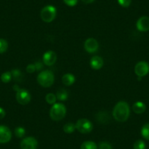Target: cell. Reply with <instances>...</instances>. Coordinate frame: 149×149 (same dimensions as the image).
Masks as SVG:
<instances>
[{"label":"cell","mask_w":149,"mask_h":149,"mask_svg":"<svg viewBox=\"0 0 149 149\" xmlns=\"http://www.w3.org/2000/svg\"><path fill=\"white\" fill-rule=\"evenodd\" d=\"M118 2L123 8H128L131 5L132 0H118Z\"/></svg>","instance_id":"obj_28"},{"label":"cell","mask_w":149,"mask_h":149,"mask_svg":"<svg viewBox=\"0 0 149 149\" xmlns=\"http://www.w3.org/2000/svg\"><path fill=\"white\" fill-rule=\"evenodd\" d=\"M38 142L34 137H27L23 139L21 143V149H37Z\"/></svg>","instance_id":"obj_8"},{"label":"cell","mask_w":149,"mask_h":149,"mask_svg":"<svg viewBox=\"0 0 149 149\" xmlns=\"http://www.w3.org/2000/svg\"><path fill=\"white\" fill-rule=\"evenodd\" d=\"M75 129H76L75 128V125L72 123H67L63 127V130L67 134H71L74 131Z\"/></svg>","instance_id":"obj_20"},{"label":"cell","mask_w":149,"mask_h":149,"mask_svg":"<svg viewBox=\"0 0 149 149\" xmlns=\"http://www.w3.org/2000/svg\"><path fill=\"white\" fill-rule=\"evenodd\" d=\"M75 81V77L71 73H67V74H64L62 77V83L65 86H71Z\"/></svg>","instance_id":"obj_16"},{"label":"cell","mask_w":149,"mask_h":149,"mask_svg":"<svg viewBox=\"0 0 149 149\" xmlns=\"http://www.w3.org/2000/svg\"><path fill=\"white\" fill-rule=\"evenodd\" d=\"M5 115H6L5 110L2 107H0V119H2V118H5Z\"/></svg>","instance_id":"obj_32"},{"label":"cell","mask_w":149,"mask_h":149,"mask_svg":"<svg viewBox=\"0 0 149 149\" xmlns=\"http://www.w3.org/2000/svg\"><path fill=\"white\" fill-rule=\"evenodd\" d=\"M57 60V56L53 51H48L43 55V63L47 66H52Z\"/></svg>","instance_id":"obj_11"},{"label":"cell","mask_w":149,"mask_h":149,"mask_svg":"<svg viewBox=\"0 0 149 149\" xmlns=\"http://www.w3.org/2000/svg\"><path fill=\"white\" fill-rule=\"evenodd\" d=\"M56 16V8L53 5H47L44 7L40 13V17L45 23H51Z\"/></svg>","instance_id":"obj_4"},{"label":"cell","mask_w":149,"mask_h":149,"mask_svg":"<svg viewBox=\"0 0 149 149\" xmlns=\"http://www.w3.org/2000/svg\"><path fill=\"white\" fill-rule=\"evenodd\" d=\"M84 48L88 53L92 54L98 50L99 43L94 38H88L84 42Z\"/></svg>","instance_id":"obj_10"},{"label":"cell","mask_w":149,"mask_h":149,"mask_svg":"<svg viewBox=\"0 0 149 149\" xmlns=\"http://www.w3.org/2000/svg\"><path fill=\"white\" fill-rule=\"evenodd\" d=\"M97 145L93 141H85L81 144V149H97Z\"/></svg>","instance_id":"obj_19"},{"label":"cell","mask_w":149,"mask_h":149,"mask_svg":"<svg viewBox=\"0 0 149 149\" xmlns=\"http://www.w3.org/2000/svg\"><path fill=\"white\" fill-rule=\"evenodd\" d=\"M12 78L13 77L11 72H5L2 73V75H1V81L3 83H5V84L9 83Z\"/></svg>","instance_id":"obj_21"},{"label":"cell","mask_w":149,"mask_h":149,"mask_svg":"<svg viewBox=\"0 0 149 149\" xmlns=\"http://www.w3.org/2000/svg\"><path fill=\"white\" fill-rule=\"evenodd\" d=\"M26 71L29 73H33L36 71V67L34 64H30L26 67Z\"/></svg>","instance_id":"obj_30"},{"label":"cell","mask_w":149,"mask_h":149,"mask_svg":"<svg viewBox=\"0 0 149 149\" xmlns=\"http://www.w3.org/2000/svg\"><path fill=\"white\" fill-rule=\"evenodd\" d=\"M90 65H91V68L94 69V70H100L104 65V61L100 56H95L92 57L90 60Z\"/></svg>","instance_id":"obj_13"},{"label":"cell","mask_w":149,"mask_h":149,"mask_svg":"<svg viewBox=\"0 0 149 149\" xmlns=\"http://www.w3.org/2000/svg\"><path fill=\"white\" fill-rule=\"evenodd\" d=\"M15 134L17 137H23L26 134V130L24 127H18L17 128L15 129Z\"/></svg>","instance_id":"obj_24"},{"label":"cell","mask_w":149,"mask_h":149,"mask_svg":"<svg viewBox=\"0 0 149 149\" xmlns=\"http://www.w3.org/2000/svg\"><path fill=\"white\" fill-rule=\"evenodd\" d=\"M67 110L66 107L61 103L54 104L50 109V117L54 121H60L65 117Z\"/></svg>","instance_id":"obj_2"},{"label":"cell","mask_w":149,"mask_h":149,"mask_svg":"<svg viewBox=\"0 0 149 149\" xmlns=\"http://www.w3.org/2000/svg\"><path fill=\"white\" fill-rule=\"evenodd\" d=\"M137 29L140 31H147L149 30V17L142 16L137 20L136 24Z\"/></svg>","instance_id":"obj_12"},{"label":"cell","mask_w":149,"mask_h":149,"mask_svg":"<svg viewBox=\"0 0 149 149\" xmlns=\"http://www.w3.org/2000/svg\"><path fill=\"white\" fill-rule=\"evenodd\" d=\"M56 100V96L55 94H52V93H49V94H48L45 96V100H46V102L49 104H52L53 105L54 104H55Z\"/></svg>","instance_id":"obj_23"},{"label":"cell","mask_w":149,"mask_h":149,"mask_svg":"<svg viewBox=\"0 0 149 149\" xmlns=\"http://www.w3.org/2000/svg\"><path fill=\"white\" fill-rule=\"evenodd\" d=\"M130 106L128 103L124 101L118 102L113 110V116L118 122L126 121L130 117Z\"/></svg>","instance_id":"obj_1"},{"label":"cell","mask_w":149,"mask_h":149,"mask_svg":"<svg viewBox=\"0 0 149 149\" xmlns=\"http://www.w3.org/2000/svg\"><path fill=\"white\" fill-rule=\"evenodd\" d=\"M96 120L100 124H108L110 121V116L109 113L106 111H100L96 115Z\"/></svg>","instance_id":"obj_14"},{"label":"cell","mask_w":149,"mask_h":149,"mask_svg":"<svg viewBox=\"0 0 149 149\" xmlns=\"http://www.w3.org/2000/svg\"><path fill=\"white\" fill-rule=\"evenodd\" d=\"M132 110L133 111L137 114L143 113L146 110V105L145 104V103L143 102H136L133 104Z\"/></svg>","instance_id":"obj_15"},{"label":"cell","mask_w":149,"mask_h":149,"mask_svg":"<svg viewBox=\"0 0 149 149\" xmlns=\"http://www.w3.org/2000/svg\"><path fill=\"white\" fill-rule=\"evenodd\" d=\"M34 65H35L36 70H37V71H40V70H41L43 68V64H42V63L40 62V61H37V62H36L35 64H34Z\"/></svg>","instance_id":"obj_31"},{"label":"cell","mask_w":149,"mask_h":149,"mask_svg":"<svg viewBox=\"0 0 149 149\" xmlns=\"http://www.w3.org/2000/svg\"><path fill=\"white\" fill-rule=\"evenodd\" d=\"M146 143L142 140H137L133 145V148L134 149H146Z\"/></svg>","instance_id":"obj_25"},{"label":"cell","mask_w":149,"mask_h":149,"mask_svg":"<svg viewBox=\"0 0 149 149\" xmlns=\"http://www.w3.org/2000/svg\"><path fill=\"white\" fill-rule=\"evenodd\" d=\"M141 134L143 138L146 140H149V123L146 124L142 127L141 129Z\"/></svg>","instance_id":"obj_22"},{"label":"cell","mask_w":149,"mask_h":149,"mask_svg":"<svg viewBox=\"0 0 149 149\" xmlns=\"http://www.w3.org/2000/svg\"><path fill=\"white\" fill-rule=\"evenodd\" d=\"M64 3L70 7H74L77 5L78 0H63Z\"/></svg>","instance_id":"obj_29"},{"label":"cell","mask_w":149,"mask_h":149,"mask_svg":"<svg viewBox=\"0 0 149 149\" xmlns=\"http://www.w3.org/2000/svg\"><path fill=\"white\" fill-rule=\"evenodd\" d=\"M11 74H12V77L15 81H18V82H21V81H23V78H24V75H23V73L20 71L18 69H14L11 71Z\"/></svg>","instance_id":"obj_18"},{"label":"cell","mask_w":149,"mask_h":149,"mask_svg":"<svg viewBox=\"0 0 149 149\" xmlns=\"http://www.w3.org/2000/svg\"><path fill=\"white\" fill-rule=\"evenodd\" d=\"M75 128L82 134H88L93 130V124L89 120L86 118H81L77 121Z\"/></svg>","instance_id":"obj_5"},{"label":"cell","mask_w":149,"mask_h":149,"mask_svg":"<svg viewBox=\"0 0 149 149\" xmlns=\"http://www.w3.org/2000/svg\"><path fill=\"white\" fill-rule=\"evenodd\" d=\"M81 1L85 4H91L92 2H94L95 0H81Z\"/></svg>","instance_id":"obj_33"},{"label":"cell","mask_w":149,"mask_h":149,"mask_svg":"<svg viewBox=\"0 0 149 149\" xmlns=\"http://www.w3.org/2000/svg\"><path fill=\"white\" fill-rule=\"evenodd\" d=\"M99 149H113V148L107 142H101L99 144Z\"/></svg>","instance_id":"obj_27"},{"label":"cell","mask_w":149,"mask_h":149,"mask_svg":"<svg viewBox=\"0 0 149 149\" xmlns=\"http://www.w3.org/2000/svg\"><path fill=\"white\" fill-rule=\"evenodd\" d=\"M12 133L6 126H0V143H8L11 140Z\"/></svg>","instance_id":"obj_9"},{"label":"cell","mask_w":149,"mask_h":149,"mask_svg":"<svg viewBox=\"0 0 149 149\" xmlns=\"http://www.w3.org/2000/svg\"><path fill=\"white\" fill-rule=\"evenodd\" d=\"M56 96L57 100L60 101H65L68 98V92L64 88H60L57 91Z\"/></svg>","instance_id":"obj_17"},{"label":"cell","mask_w":149,"mask_h":149,"mask_svg":"<svg viewBox=\"0 0 149 149\" xmlns=\"http://www.w3.org/2000/svg\"><path fill=\"white\" fill-rule=\"evenodd\" d=\"M8 43L5 39H0V54H3L8 50Z\"/></svg>","instance_id":"obj_26"},{"label":"cell","mask_w":149,"mask_h":149,"mask_svg":"<svg viewBox=\"0 0 149 149\" xmlns=\"http://www.w3.org/2000/svg\"><path fill=\"white\" fill-rule=\"evenodd\" d=\"M37 82L41 86L48 88L54 83V73L50 70H44L37 75Z\"/></svg>","instance_id":"obj_3"},{"label":"cell","mask_w":149,"mask_h":149,"mask_svg":"<svg viewBox=\"0 0 149 149\" xmlns=\"http://www.w3.org/2000/svg\"><path fill=\"white\" fill-rule=\"evenodd\" d=\"M16 100L19 104L22 105L27 104L31 100V95L27 90L24 88H19L16 91Z\"/></svg>","instance_id":"obj_6"},{"label":"cell","mask_w":149,"mask_h":149,"mask_svg":"<svg viewBox=\"0 0 149 149\" xmlns=\"http://www.w3.org/2000/svg\"><path fill=\"white\" fill-rule=\"evenodd\" d=\"M134 72L137 77L146 76L149 72V64L146 61H139L134 67Z\"/></svg>","instance_id":"obj_7"}]
</instances>
